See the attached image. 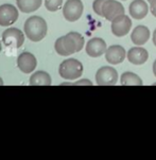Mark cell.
I'll list each match as a JSON object with an SVG mask.
<instances>
[{"label": "cell", "instance_id": "6da1fadb", "mask_svg": "<svg viewBox=\"0 0 156 160\" xmlns=\"http://www.w3.org/2000/svg\"><path fill=\"white\" fill-rule=\"evenodd\" d=\"M84 37L78 32H70L55 40L54 49L62 56H69L75 52H80L84 47Z\"/></svg>", "mask_w": 156, "mask_h": 160}, {"label": "cell", "instance_id": "7a4b0ae2", "mask_svg": "<svg viewBox=\"0 0 156 160\" xmlns=\"http://www.w3.org/2000/svg\"><path fill=\"white\" fill-rule=\"evenodd\" d=\"M24 33L31 42H40L47 35L48 27L46 20L40 16H32L24 22Z\"/></svg>", "mask_w": 156, "mask_h": 160}, {"label": "cell", "instance_id": "3957f363", "mask_svg": "<svg viewBox=\"0 0 156 160\" xmlns=\"http://www.w3.org/2000/svg\"><path fill=\"white\" fill-rule=\"evenodd\" d=\"M83 65L75 58H67L60 65L59 73L65 80H76L83 74Z\"/></svg>", "mask_w": 156, "mask_h": 160}, {"label": "cell", "instance_id": "277c9868", "mask_svg": "<svg viewBox=\"0 0 156 160\" xmlns=\"http://www.w3.org/2000/svg\"><path fill=\"white\" fill-rule=\"evenodd\" d=\"M84 11V5L81 0H67L63 7V15L65 19L75 22L81 18Z\"/></svg>", "mask_w": 156, "mask_h": 160}, {"label": "cell", "instance_id": "5b68a950", "mask_svg": "<svg viewBox=\"0 0 156 160\" xmlns=\"http://www.w3.org/2000/svg\"><path fill=\"white\" fill-rule=\"evenodd\" d=\"M96 82L100 86L116 85L118 82V72L113 67H101L96 73Z\"/></svg>", "mask_w": 156, "mask_h": 160}, {"label": "cell", "instance_id": "8992f818", "mask_svg": "<svg viewBox=\"0 0 156 160\" xmlns=\"http://www.w3.org/2000/svg\"><path fill=\"white\" fill-rule=\"evenodd\" d=\"M2 42L8 48H20L24 42V35L17 28H9L2 33Z\"/></svg>", "mask_w": 156, "mask_h": 160}, {"label": "cell", "instance_id": "52a82bcc", "mask_svg": "<svg viewBox=\"0 0 156 160\" xmlns=\"http://www.w3.org/2000/svg\"><path fill=\"white\" fill-rule=\"evenodd\" d=\"M132 28V20L125 14L120 15L112 21V32L115 36L122 37L130 33V30Z\"/></svg>", "mask_w": 156, "mask_h": 160}, {"label": "cell", "instance_id": "ba28073f", "mask_svg": "<svg viewBox=\"0 0 156 160\" xmlns=\"http://www.w3.org/2000/svg\"><path fill=\"white\" fill-rule=\"evenodd\" d=\"M124 14V7L117 0H106L102 8V17L108 21H113L115 18Z\"/></svg>", "mask_w": 156, "mask_h": 160}, {"label": "cell", "instance_id": "9c48e42d", "mask_svg": "<svg viewBox=\"0 0 156 160\" xmlns=\"http://www.w3.org/2000/svg\"><path fill=\"white\" fill-rule=\"evenodd\" d=\"M18 10L12 4L0 5V26L8 27L18 19Z\"/></svg>", "mask_w": 156, "mask_h": 160}, {"label": "cell", "instance_id": "30bf717a", "mask_svg": "<svg viewBox=\"0 0 156 160\" xmlns=\"http://www.w3.org/2000/svg\"><path fill=\"white\" fill-rule=\"evenodd\" d=\"M107 50L105 40L100 37H95L87 42L86 45V53L90 58H99L103 55Z\"/></svg>", "mask_w": 156, "mask_h": 160}, {"label": "cell", "instance_id": "8fae6325", "mask_svg": "<svg viewBox=\"0 0 156 160\" xmlns=\"http://www.w3.org/2000/svg\"><path fill=\"white\" fill-rule=\"evenodd\" d=\"M37 61L36 58L30 52H23L18 56L17 66L23 73H31L36 68Z\"/></svg>", "mask_w": 156, "mask_h": 160}, {"label": "cell", "instance_id": "7c38bea8", "mask_svg": "<svg viewBox=\"0 0 156 160\" xmlns=\"http://www.w3.org/2000/svg\"><path fill=\"white\" fill-rule=\"evenodd\" d=\"M127 52H125L124 48L120 45H114L107 48L105 52V58L109 64L112 65H118L121 64L124 61Z\"/></svg>", "mask_w": 156, "mask_h": 160}, {"label": "cell", "instance_id": "4fadbf2b", "mask_svg": "<svg viewBox=\"0 0 156 160\" xmlns=\"http://www.w3.org/2000/svg\"><path fill=\"white\" fill-rule=\"evenodd\" d=\"M127 61L133 65H143L149 58V52L144 48L137 46L127 51Z\"/></svg>", "mask_w": 156, "mask_h": 160}, {"label": "cell", "instance_id": "5bb4252c", "mask_svg": "<svg viewBox=\"0 0 156 160\" xmlns=\"http://www.w3.org/2000/svg\"><path fill=\"white\" fill-rule=\"evenodd\" d=\"M128 12H130V16H132L135 19H143L149 13V5L144 0H134L131 2Z\"/></svg>", "mask_w": 156, "mask_h": 160}, {"label": "cell", "instance_id": "9a60e30c", "mask_svg": "<svg viewBox=\"0 0 156 160\" xmlns=\"http://www.w3.org/2000/svg\"><path fill=\"white\" fill-rule=\"evenodd\" d=\"M150 38V30L146 26H137L131 34V39L136 46H142Z\"/></svg>", "mask_w": 156, "mask_h": 160}, {"label": "cell", "instance_id": "2e32d148", "mask_svg": "<svg viewBox=\"0 0 156 160\" xmlns=\"http://www.w3.org/2000/svg\"><path fill=\"white\" fill-rule=\"evenodd\" d=\"M29 83L31 86H50L51 77L46 71H36L31 75Z\"/></svg>", "mask_w": 156, "mask_h": 160}, {"label": "cell", "instance_id": "e0dca14e", "mask_svg": "<svg viewBox=\"0 0 156 160\" xmlns=\"http://www.w3.org/2000/svg\"><path fill=\"white\" fill-rule=\"evenodd\" d=\"M42 5V0H17V7L23 13H32Z\"/></svg>", "mask_w": 156, "mask_h": 160}, {"label": "cell", "instance_id": "ac0fdd59", "mask_svg": "<svg viewBox=\"0 0 156 160\" xmlns=\"http://www.w3.org/2000/svg\"><path fill=\"white\" fill-rule=\"evenodd\" d=\"M120 83L123 86H141L143 85L142 80L138 77L136 73L127 71L122 73L121 78H120Z\"/></svg>", "mask_w": 156, "mask_h": 160}, {"label": "cell", "instance_id": "d6986e66", "mask_svg": "<svg viewBox=\"0 0 156 160\" xmlns=\"http://www.w3.org/2000/svg\"><path fill=\"white\" fill-rule=\"evenodd\" d=\"M63 0H45L46 9L50 12H56L62 8Z\"/></svg>", "mask_w": 156, "mask_h": 160}, {"label": "cell", "instance_id": "ffe728a7", "mask_svg": "<svg viewBox=\"0 0 156 160\" xmlns=\"http://www.w3.org/2000/svg\"><path fill=\"white\" fill-rule=\"evenodd\" d=\"M106 0H95L94 3H92V10L97 15L102 16V8L103 4Z\"/></svg>", "mask_w": 156, "mask_h": 160}, {"label": "cell", "instance_id": "44dd1931", "mask_svg": "<svg viewBox=\"0 0 156 160\" xmlns=\"http://www.w3.org/2000/svg\"><path fill=\"white\" fill-rule=\"evenodd\" d=\"M62 86H66V85H72V86H81V85H86V86H92L94 84L91 83V81L84 78V80H80L75 83H63L61 84Z\"/></svg>", "mask_w": 156, "mask_h": 160}, {"label": "cell", "instance_id": "7402d4cb", "mask_svg": "<svg viewBox=\"0 0 156 160\" xmlns=\"http://www.w3.org/2000/svg\"><path fill=\"white\" fill-rule=\"evenodd\" d=\"M150 11H151L152 15L156 17V0H152L150 2Z\"/></svg>", "mask_w": 156, "mask_h": 160}, {"label": "cell", "instance_id": "603a6c76", "mask_svg": "<svg viewBox=\"0 0 156 160\" xmlns=\"http://www.w3.org/2000/svg\"><path fill=\"white\" fill-rule=\"evenodd\" d=\"M153 44H154L156 47V29H155L154 33H153Z\"/></svg>", "mask_w": 156, "mask_h": 160}, {"label": "cell", "instance_id": "cb8c5ba5", "mask_svg": "<svg viewBox=\"0 0 156 160\" xmlns=\"http://www.w3.org/2000/svg\"><path fill=\"white\" fill-rule=\"evenodd\" d=\"M153 73H154V75L156 77V59H155L154 64H153Z\"/></svg>", "mask_w": 156, "mask_h": 160}, {"label": "cell", "instance_id": "d4e9b609", "mask_svg": "<svg viewBox=\"0 0 156 160\" xmlns=\"http://www.w3.org/2000/svg\"><path fill=\"white\" fill-rule=\"evenodd\" d=\"M2 85H4V84H3V81H2V78H0V86H2Z\"/></svg>", "mask_w": 156, "mask_h": 160}, {"label": "cell", "instance_id": "484cf974", "mask_svg": "<svg viewBox=\"0 0 156 160\" xmlns=\"http://www.w3.org/2000/svg\"><path fill=\"white\" fill-rule=\"evenodd\" d=\"M0 52H1V42H0Z\"/></svg>", "mask_w": 156, "mask_h": 160}, {"label": "cell", "instance_id": "4316f807", "mask_svg": "<svg viewBox=\"0 0 156 160\" xmlns=\"http://www.w3.org/2000/svg\"><path fill=\"white\" fill-rule=\"evenodd\" d=\"M147 1H149V2H151V1H152V0H147Z\"/></svg>", "mask_w": 156, "mask_h": 160}]
</instances>
